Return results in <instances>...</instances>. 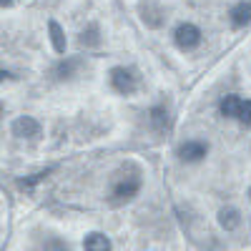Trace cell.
I'll list each match as a JSON object with an SVG mask.
<instances>
[{
  "label": "cell",
  "instance_id": "cell-1",
  "mask_svg": "<svg viewBox=\"0 0 251 251\" xmlns=\"http://www.w3.org/2000/svg\"><path fill=\"white\" fill-rule=\"evenodd\" d=\"M111 86L116 93L121 96H131L136 88H138V80H136V73L131 68H123V66H116L111 71Z\"/></svg>",
  "mask_w": 251,
  "mask_h": 251
},
{
  "label": "cell",
  "instance_id": "cell-9",
  "mask_svg": "<svg viewBox=\"0 0 251 251\" xmlns=\"http://www.w3.org/2000/svg\"><path fill=\"white\" fill-rule=\"evenodd\" d=\"M241 106H244V100H241L239 96H226V98L219 103V111H221V116H226V118H239Z\"/></svg>",
  "mask_w": 251,
  "mask_h": 251
},
{
  "label": "cell",
  "instance_id": "cell-3",
  "mask_svg": "<svg viewBox=\"0 0 251 251\" xmlns=\"http://www.w3.org/2000/svg\"><path fill=\"white\" fill-rule=\"evenodd\" d=\"M206 153H208V143H203V141H186L178 146V158L186 163H196V161L206 158Z\"/></svg>",
  "mask_w": 251,
  "mask_h": 251
},
{
  "label": "cell",
  "instance_id": "cell-12",
  "mask_svg": "<svg viewBox=\"0 0 251 251\" xmlns=\"http://www.w3.org/2000/svg\"><path fill=\"white\" fill-rule=\"evenodd\" d=\"M50 40H53V48H55V53H66V35H63V30H60V25L55 23V20H50Z\"/></svg>",
  "mask_w": 251,
  "mask_h": 251
},
{
  "label": "cell",
  "instance_id": "cell-6",
  "mask_svg": "<svg viewBox=\"0 0 251 251\" xmlns=\"http://www.w3.org/2000/svg\"><path fill=\"white\" fill-rule=\"evenodd\" d=\"M138 188H141V178H138V176H126L123 181L116 183L113 196H116L118 201H128V199H133V196L138 194Z\"/></svg>",
  "mask_w": 251,
  "mask_h": 251
},
{
  "label": "cell",
  "instance_id": "cell-11",
  "mask_svg": "<svg viewBox=\"0 0 251 251\" xmlns=\"http://www.w3.org/2000/svg\"><path fill=\"white\" fill-rule=\"evenodd\" d=\"M169 111H166L163 106H153L151 108V126H153V128L156 131H166V128H169Z\"/></svg>",
  "mask_w": 251,
  "mask_h": 251
},
{
  "label": "cell",
  "instance_id": "cell-15",
  "mask_svg": "<svg viewBox=\"0 0 251 251\" xmlns=\"http://www.w3.org/2000/svg\"><path fill=\"white\" fill-rule=\"evenodd\" d=\"M43 249H46V251H68V244L60 241L58 236H50V239L43 244Z\"/></svg>",
  "mask_w": 251,
  "mask_h": 251
},
{
  "label": "cell",
  "instance_id": "cell-8",
  "mask_svg": "<svg viewBox=\"0 0 251 251\" xmlns=\"http://www.w3.org/2000/svg\"><path fill=\"white\" fill-rule=\"evenodd\" d=\"M83 249H86V251H111V239H108L106 234L93 231V234L86 236V241H83Z\"/></svg>",
  "mask_w": 251,
  "mask_h": 251
},
{
  "label": "cell",
  "instance_id": "cell-13",
  "mask_svg": "<svg viewBox=\"0 0 251 251\" xmlns=\"http://www.w3.org/2000/svg\"><path fill=\"white\" fill-rule=\"evenodd\" d=\"M98 43H100V35H98V28L96 25H88L86 30L80 33V46L91 48V46H98Z\"/></svg>",
  "mask_w": 251,
  "mask_h": 251
},
{
  "label": "cell",
  "instance_id": "cell-7",
  "mask_svg": "<svg viewBox=\"0 0 251 251\" xmlns=\"http://www.w3.org/2000/svg\"><path fill=\"white\" fill-rule=\"evenodd\" d=\"M13 133L18 138H35L40 133V123L30 116H20L15 123H13Z\"/></svg>",
  "mask_w": 251,
  "mask_h": 251
},
{
  "label": "cell",
  "instance_id": "cell-5",
  "mask_svg": "<svg viewBox=\"0 0 251 251\" xmlns=\"http://www.w3.org/2000/svg\"><path fill=\"white\" fill-rule=\"evenodd\" d=\"M228 20L234 28H246L251 23V0H239V3L228 10Z\"/></svg>",
  "mask_w": 251,
  "mask_h": 251
},
{
  "label": "cell",
  "instance_id": "cell-16",
  "mask_svg": "<svg viewBox=\"0 0 251 251\" xmlns=\"http://www.w3.org/2000/svg\"><path fill=\"white\" fill-rule=\"evenodd\" d=\"M239 121L251 126V100H244V106H241V113H239Z\"/></svg>",
  "mask_w": 251,
  "mask_h": 251
},
{
  "label": "cell",
  "instance_id": "cell-10",
  "mask_svg": "<svg viewBox=\"0 0 251 251\" xmlns=\"http://www.w3.org/2000/svg\"><path fill=\"white\" fill-rule=\"evenodd\" d=\"M219 224L226 228V231H234V228L241 224V216L236 208H221L219 211Z\"/></svg>",
  "mask_w": 251,
  "mask_h": 251
},
{
  "label": "cell",
  "instance_id": "cell-4",
  "mask_svg": "<svg viewBox=\"0 0 251 251\" xmlns=\"http://www.w3.org/2000/svg\"><path fill=\"white\" fill-rule=\"evenodd\" d=\"M141 20L151 28H158L163 23V10L156 0H143L141 3Z\"/></svg>",
  "mask_w": 251,
  "mask_h": 251
},
{
  "label": "cell",
  "instance_id": "cell-17",
  "mask_svg": "<svg viewBox=\"0 0 251 251\" xmlns=\"http://www.w3.org/2000/svg\"><path fill=\"white\" fill-rule=\"evenodd\" d=\"M249 196H251V188H249Z\"/></svg>",
  "mask_w": 251,
  "mask_h": 251
},
{
  "label": "cell",
  "instance_id": "cell-2",
  "mask_svg": "<svg viewBox=\"0 0 251 251\" xmlns=\"http://www.w3.org/2000/svg\"><path fill=\"white\" fill-rule=\"evenodd\" d=\"M174 40L181 50H194L201 43V30L194 23H178L174 30Z\"/></svg>",
  "mask_w": 251,
  "mask_h": 251
},
{
  "label": "cell",
  "instance_id": "cell-14",
  "mask_svg": "<svg viewBox=\"0 0 251 251\" xmlns=\"http://www.w3.org/2000/svg\"><path fill=\"white\" fill-rule=\"evenodd\" d=\"M75 68H78V60H71V58H68V60H60L58 66H55V75H58L60 80H63V78H71Z\"/></svg>",
  "mask_w": 251,
  "mask_h": 251
}]
</instances>
